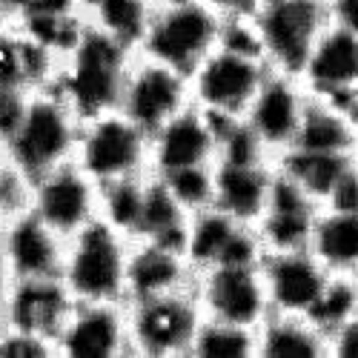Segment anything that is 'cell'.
I'll return each mask as SVG.
<instances>
[{
    "label": "cell",
    "mask_w": 358,
    "mask_h": 358,
    "mask_svg": "<svg viewBox=\"0 0 358 358\" xmlns=\"http://www.w3.org/2000/svg\"><path fill=\"white\" fill-rule=\"evenodd\" d=\"M135 55V49L86 23L80 38L57 64L52 89L66 98V103L80 115V121L112 112L121 103V92Z\"/></svg>",
    "instance_id": "6da1fadb"
},
{
    "label": "cell",
    "mask_w": 358,
    "mask_h": 358,
    "mask_svg": "<svg viewBox=\"0 0 358 358\" xmlns=\"http://www.w3.org/2000/svg\"><path fill=\"white\" fill-rule=\"evenodd\" d=\"M80 124V115L57 89H32L20 124L0 143V152L26 181H35L38 175L75 161Z\"/></svg>",
    "instance_id": "7a4b0ae2"
},
{
    "label": "cell",
    "mask_w": 358,
    "mask_h": 358,
    "mask_svg": "<svg viewBox=\"0 0 358 358\" xmlns=\"http://www.w3.org/2000/svg\"><path fill=\"white\" fill-rule=\"evenodd\" d=\"M129 238L106 221H92L66 238L61 281L78 304L124 301L127 304V266Z\"/></svg>",
    "instance_id": "3957f363"
},
{
    "label": "cell",
    "mask_w": 358,
    "mask_h": 358,
    "mask_svg": "<svg viewBox=\"0 0 358 358\" xmlns=\"http://www.w3.org/2000/svg\"><path fill=\"white\" fill-rule=\"evenodd\" d=\"M224 12L203 0H164L155 6L138 55L172 66L184 75L221 46Z\"/></svg>",
    "instance_id": "277c9868"
},
{
    "label": "cell",
    "mask_w": 358,
    "mask_h": 358,
    "mask_svg": "<svg viewBox=\"0 0 358 358\" xmlns=\"http://www.w3.org/2000/svg\"><path fill=\"white\" fill-rule=\"evenodd\" d=\"M252 23L266 66L298 78L330 15L324 0H258Z\"/></svg>",
    "instance_id": "5b68a950"
},
{
    "label": "cell",
    "mask_w": 358,
    "mask_h": 358,
    "mask_svg": "<svg viewBox=\"0 0 358 358\" xmlns=\"http://www.w3.org/2000/svg\"><path fill=\"white\" fill-rule=\"evenodd\" d=\"M132 358H189L195 333L203 321L195 284L143 301H129Z\"/></svg>",
    "instance_id": "8992f818"
},
{
    "label": "cell",
    "mask_w": 358,
    "mask_h": 358,
    "mask_svg": "<svg viewBox=\"0 0 358 358\" xmlns=\"http://www.w3.org/2000/svg\"><path fill=\"white\" fill-rule=\"evenodd\" d=\"M75 164L98 187L149 172V135L121 109H112L80 124Z\"/></svg>",
    "instance_id": "52a82bcc"
},
{
    "label": "cell",
    "mask_w": 358,
    "mask_h": 358,
    "mask_svg": "<svg viewBox=\"0 0 358 358\" xmlns=\"http://www.w3.org/2000/svg\"><path fill=\"white\" fill-rule=\"evenodd\" d=\"M266 75L270 66L264 57L218 46L192 69L189 95L192 103L215 121H235V117H244Z\"/></svg>",
    "instance_id": "ba28073f"
},
{
    "label": "cell",
    "mask_w": 358,
    "mask_h": 358,
    "mask_svg": "<svg viewBox=\"0 0 358 358\" xmlns=\"http://www.w3.org/2000/svg\"><path fill=\"white\" fill-rule=\"evenodd\" d=\"M26 210H32L57 235L72 238L83 227L98 221L101 187L75 161H69L29 181Z\"/></svg>",
    "instance_id": "9c48e42d"
},
{
    "label": "cell",
    "mask_w": 358,
    "mask_h": 358,
    "mask_svg": "<svg viewBox=\"0 0 358 358\" xmlns=\"http://www.w3.org/2000/svg\"><path fill=\"white\" fill-rule=\"evenodd\" d=\"M195 295L206 318L258 327L270 315L261 264H215L195 273Z\"/></svg>",
    "instance_id": "30bf717a"
},
{
    "label": "cell",
    "mask_w": 358,
    "mask_h": 358,
    "mask_svg": "<svg viewBox=\"0 0 358 358\" xmlns=\"http://www.w3.org/2000/svg\"><path fill=\"white\" fill-rule=\"evenodd\" d=\"M192 103L189 95V75L178 72L172 66H164L152 57L135 55L129 66L124 92H121V109L132 124H138L149 138L158 132L169 117H175L181 109Z\"/></svg>",
    "instance_id": "8fae6325"
},
{
    "label": "cell",
    "mask_w": 358,
    "mask_h": 358,
    "mask_svg": "<svg viewBox=\"0 0 358 358\" xmlns=\"http://www.w3.org/2000/svg\"><path fill=\"white\" fill-rule=\"evenodd\" d=\"M307 98L310 95L301 78L270 69V75L258 86L255 98L250 101L241 121L252 129V135L261 141V146L273 161L295 143Z\"/></svg>",
    "instance_id": "7c38bea8"
},
{
    "label": "cell",
    "mask_w": 358,
    "mask_h": 358,
    "mask_svg": "<svg viewBox=\"0 0 358 358\" xmlns=\"http://www.w3.org/2000/svg\"><path fill=\"white\" fill-rule=\"evenodd\" d=\"M55 347H57V358H132L127 304L75 301Z\"/></svg>",
    "instance_id": "4fadbf2b"
},
{
    "label": "cell",
    "mask_w": 358,
    "mask_h": 358,
    "mask_svg": "<svg viewBox=\"0 0 358 358\" xmlns=\"http://www.w3.org/2000/svg\"><path fill=\"white\" fill-rule=\"evenodd\" d=\"M218 161V121L189 103L149 138V172L169 175Z\"/></svg>",
    "instance_id": "5bb4252c"
},
{
    "label": "cell",
    "mask_w": 358,
    "mask_h": 358,
    "mask_svg": "<svg viewBox=\"0 0 358 358\" xmlns=\"http://www.w3.org/2000/svg\"><path fill=\"white\" fill-rule=\"evenodd\" d=\"M184 252L195 273L215 264H261L264 247L255 227H244L215 206L192 213L187 221Z\"/></svg>",
    "instance_id": "9a60e30c"
},
{
    "label": "cell",
    "mask_w": 358,
    "mask_h": 358,
    "mask_svg": "<svg viewBox=\"0 0 358 358\" xmlns=\"http://www.w3.org/2000/svg\"><path fill=\"white\" fill-rule=\"evenodd\" d=\"M298 78L310 95L336 101L352 112V101L358 98V35L330 23Z\"/></svg>",
    "instance_id": "2e32d148"
},
{
    "label": "cell",
    "mask_w": 358,
    "mask_h": 358,
    "mask_svg": "<svg viewBox=\"0 0 358 358\" xmlns=\"http://www.w3.org/2000/svg\"><path fill=\"white\" fill-rule=\"evenodd\" d=\"M72 307L75 298L61 278H15L0 324L57 344Z\"/></svg>",
    "instance_id": "e0dca14e"
},
{
    "label": "cell",
    "mask_w": 358,
    "mask_h": 358,
    "mask_svg": "<svg viewBox=\"0 0 358 358\" xmlns=\"http://www.w3.org/2000/svg\"><path fill=\"white\" fill-rule=\"evenodd\" d=\"M261 278L270 298V313L310 315L324 284L330 281V273L310 250H284L264 252Z\"/></svg>",
    "instance_id": "ac0fdd59"
},
{
    "label": "cell",
    "mask_w": 358,
    "mask_h": 358,
    "mask_svg": "<svg viewBox=\"0 0 358 358\" xmlns=\"http://www.w3.org/2000/svg\"><path fill=\"white\" fill-rule=\"evenodd\" d=\"M0 252L15 278H61L66 238L32 210H20L0 229Z\"/></svg>",
    "instance_id": "d6986e66"
},
{
    "label": "cell",
    "mask_w": 358,
    "mask_h": 358,
    "mask_svg": "<svg viewBox=\"0 0 358 358\" xmlns=\"http://www.w3.org/2000/svg\"><path fill=\"white\" fill-rule=\"evenodd\" d=\"M321 203L307 195L298 184L284 178L275 169V181L270 192V203L255 224L264 252H284V250H307L310 232Z\"/></svg>",
    "instance_id": "ffe728a7"
},
{
    "label": "cell",
    "mask_w": 358,
    "mask_h": 358,
    "mask_svg": "<svg viewBox=\"0 0 358 358\" xmlns=\"http://www.w3.org/2000/svg\"><path fill=\"white\" fill-rule=\"evenodd\" d=\"M195 284V266L187 252L175 244L161 241H138L129 244V266H127V304L143 301L178 289H189Z\"/></svg>",
    "instance_id": "44dd1931"
},
{
    "label": "cell",
    "mask_w": 358,
    "mask_h": 358,
    "mask_svg": "<svg viewBox=\"0 0 358 358\" xmlns=\"http://www.w3.org/2000/svg\"><path fill=\"white\" fill-rule=\"evenodd\" d=\"M215 198L213 206L232 221L255 227L270 203L275 161H215Z\"/></svg>",
    "instance_id": "7402d4cb"
},
{
    "label": "cell",
    "mask_w": 358,
    "mask_h": 358,
    "mask_svg": "<svg viewBox=\"0 0 358 358\" xmlns=\"http://www.w3.org/2000/svg\"><path fill=\"white\" fill-rule=\"evenodd\" d=\"M289 149H304V152H318V155H344V158L358 155V129L352 121V112L336 101L310 95L295 143Z\"/></svg>",
    "instance_id": "603a6c76"
},
{
    "label": "cell",
    "mask_w": 358,
    "mask_h": 358,
    "mask_svg": "<svg viewBox=\"0 0 358 358\" xmlns=\"http://www.w3.org/2000/svg\"><path fill=\"white\" fill-rule=\"evenodd\" d=\"M307 250L330 275H358V210L321 206Z\"/></svg>",
    "instance_id": "cb8c5ba5"
},
{
    "label": "cell",
    "mask_w": 358,
    "mask_h": 358,
    "mask_svg": "<svg viewBox=\"0 0 358 358\" xmlns=\"http://www.w3.org/2000/svg\"><path fill=\"white\" fill-rule=\"evenodd\" d=\"M258 358H330V341L310 315L270 313L258 327Z\"/></svg>",
    "instance_id": "d4e9b609"
},
{
    "label": "cell",
    "mask_w": 358,
    "mask_h": 358,
    "mask_svg": "<svg viewBox=\"0 0 358 358\" xmlns=\"http://www.w3.org/2000/svg\"><path fill=\"white\" fill-rule=\"evenodd\" d=\"M80 9L86 15V23L138 52L149 20H152L155 3L152 0H80Z\"/></svg>",
    "instance_id": "484cf974"
},
{
    "label": "cell",
    "mask_w": 358,
    "mask_h": 358,
    "mask_svg": "<svg viewBox=\"0 0 358 358\" xmlns=\"http://www.w3.org/2000/svg\"><path fill=\"white\" fill-rule=\"evenodd\" d=\"M352 158L355 155L344 158V155H318V152H304V149H287L284 155L275 158V169L324 206L341 172L352 164Z\"/></svg>",
    "instance_id": "4316f807"
},
{
    "label": "cell",
    "mask_w": 358,
    "mask_h": 358,
    "mask_svg": "<svg viewBox=\"0 0 358 358\" xmlns=\"http://www.w3.org/2000/svg\"><path fill=\"white\" fill-rule=\"evenodd\" d=\"M189 358H258V330L203 315Z\"/></svg>",
    "instance_id": "83f0119b"
},
{
    "label": "cell",
    "mask_w": 358,
    "mask_h": 358,
    "mask_svg": "<svg viewBox=\"0 0 358 358\" xmlns=\"http://www.w3.org/2000/svg\"><path fill=\"white\" fill-rule=\"evenodd\" d=\"M146 178H149V172L101 187V213H98V218L106 221L112 229H117L121 235H127L129 241L138 235L141 210H143V192H146Z\"/></svg>",
    "instance_id": "f1b7e54d"
},
{
    "label": "cell",
    "mask_w": 358,
    "mask_h": 358,
    "mask_svg": "<svg viewBox=\"0 0 358 358\" xmlns=\"http://www.w3.org/2000/svg\"><path fill=\"white\" fill-rule=\"evenodd\" d=\"M352 315H358V278L355 275H330V281L324 284L315 307L310 310V321L318 330L330 336L344 327Z\"/></svg>",
    "instance_id": "f546056e"
},
{
    "label": "cell",
    "mask_w": 358,
    "mask_h": 358,
    "mask_svg": "<svg viewBox=\"0 0 358 358\" xmlns=\"http://www.w3.org/2000/svg\"><path fill=\"white\" fill-rule=\"evenodd\" d=\"M213 166H189V169H178L169 175H158L161 181L166 184V189L172 192V198L184 206V213H201L206 206H213L215 198V175Z\"/></svg>",
    "instance_id": "4dcf8cb0"
},
{
    "label": "cell",
    "mask_w": 358,
    "mask_h": 358,
    "mask_svg": "<svg viewBox=\"0 0 358 358\" xmlns=\"http://www.w3.org/2000/svg\"><path fill=\"white\" fill-rule=\"evenodd\" d=\"M26 195H29V181L0 152V229L6 227V221L15 213L26 210Z\"/></svg>",
    "instance_id": "1f68e13d"
},
{
    "label": "cell",
    "mask_w": 358,
    "mask_h": 358,
    "mask_svg": "<svg viewBox=\"0 0 358 358\" xmlns=\"http://www.w3.org/2000/svg\"><path fill=\"white\" fill-rule=\"evenodd\" d=\"M0 358H57L52 341L0 324Z\"/></svg>",
    "instance_id": "d6a6232c"
},
{
    "label": "cell",
    "mask_w": 358,
    "mask_h": 358,
    "mask_svg": "<svg viewBox=\"0 0 358 358\" xmlns=\"http://www.w3.org/2000/svg\"><path fill=\"white\" fill-rule=\"evenodd\" d=\"M29 95H32V89H17V86L0 89V143H3L15 132V127L20 124Z\"/></svg>",
    "instance_id": "836d02e7"
},
{
    "label": "cell",
    "mask_w": 358,
    "mask_h": 358,
    "mask_svg": "<svg viewBox=\"0 0 358 358\" xmlns=\"http://www.w3.org/2000/svg\"><path fill=\"white\" fill-rule=\"evenodd\" d=\"M324 206H336V210H358V155L341 172V178L336 181V187H333L330 198L324 201Z\"/></svg>",
    "instance_id": "e575fe53"
},
{
    "label": "cell",
    "mask_w": 358,
    "mask_h": 358,
    "mask_svg": "<svg viewBox=\"0 0 358 358\" xmlns=\"http://www.w3.org/2000/svg\"><path fill=\"white\" fill-rule=\"evenodd\" d=\"M330 358H358V315L330 336Z\"/></svg>",
    "instance_id": "d590c367"
},
{
    "label": "cell",
    "mask_w": 358,
    "mask_h": 358,
    "mask_svg": "<svg viewBox=\"0 0 358 358\" xmlns=\"http://www.w3.org/2000/svg\"><path fill=\"white\" fill-rule=\"evenodd\" d=\"M324 3L333 26L350 29V32L358 35V0H324Z\"/></svg>",
    "instance_id": "8d00e7d4"
},
{
    "label": "cell",
    "mask_w": 358,
    "mask_h": 358,
    "mask_svg": "<svg viewBox=\"0 0 358 358\" xmlns=\"http://www.w3.org/2000/svg\"><path fill=\"white\" fill-rule=\"evenodd\" d=\"M203 3L215 6L224 15H252L255 6H258V0H203Z\"/></svg>",
    "instance_id": "74e56055"
},
{
    "label": "cell",
    "mask_w": 358,
    "mask_h": 358,
    "mask_svg": "<svg viewBox=\"0 0 358 358\" xmlns=\"http://www.w3.org/2000/svg\"><path fill=\"white\" fill-rule=\"evenodd\" d=\"M12 284H15V275H12V270H9L3 252H0V315H3V307H6V298H9Z\"/></svg>",
    "instance_id": "f35d334b"
},
{
    "label": "cell",
    "mask_w": 358,
    "mask_h": 358,
    "mask_svg": "<svg viewBox=\"0 0 358 358\" xmlns=\"http://www.w3.org/2000/svg\"><path fill=\"white\" fill-rule=\"evenodd\" d=\"M26 6H32V0H3V17L12 20V17H17Z\"/></svg>",
    "instance_id": "ab89813d"
},
{
    "label": "cell",
    "mask_w": 358,
    "mask_h": 358,
    "mask_svg": "<svg viewBox=\"0 0 358 358\" xmlns=\"http://www.w3.org/2000/svg\"><path fill=\"white\" fill-rule=\"evenodd\" d=\"M352 121H355V129H358V98L352 101Z\"/></svg>",
    "instance_id": "60d3db41"
},
{
    "label": "cell",
    "mask_w": 358,
    "mask_h": 358,
    "mask_svg": "<svg viewBox=\"0 0 358 358\" xmlns=\"http://www.w3.org/2000/svg\"><path fill=\"white\" fill-rule=\"evenodd\" d=\"M0 17H3V0H0Z\"/></svg>",
    "instance_id": "b9f144b4"
},
{
    "label": "cell",
    "mask_w": 358,
    "mask_h": 358,
    "mask_svg": "<svg viewBox=\"0 0 358 358\" xmlns=\"http://www.w3.org/2000/svg\"><path fill=\"white\" fill-rule=\"evenodd\" d=\"M152 3H155V6H158V3H164V0H152Z\"/></svg>",
    "instance_id": "7bdbcfd3"
},
{
    "label": "cell",
    "mask_w": 358,
    "mask_h": 358,
    "mask_svg": "<svg viewBox=\"0 0 358 358\" xmlns=\"http://www.w3.org/2000/svg\"><path fill=\"white\" fill-rule=\"evenodd\" d=\"M0 20H6V17H0Z\"/></svg>",
    "instance_id": "ee69618b"
},
{
    "label": "cell",
    "mask_w": 358,
    "mask_h": 358,
    "mask_svg": "<svg viewBox=\"0 0 358 358\" xmlns=\"http://www.w3.org/2000/svg\"><path fill=\"white\" fill-rule=\"evenodd\" d=\"M355 278H358V275H355Z\"/></svg>",
    "instance_id": "f6af8a7d"
}]
</instances>
